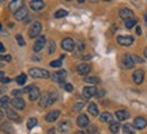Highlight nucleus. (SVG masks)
I'll return each instance as SVG.
<instances>
[{
    "label": "nucleus",
    "mask_w": 147,
    "mask_h": 134,
    "mask_svg": "<svg viewBox=\"0 0 147 134\" xmlns=\"http://www.w3.org/2000/svg\"><path fill=\"white\" fill-rule=\"evenodd\" d=\"M89 113L93 115V117H98L100 115V111H98V107L95 103H90L89 104Z\"/></svg>",
    "instance_id": "26"
},
{
    "label": "nucleus",
    "mask_w": 147,
    "mask_h": 134,
    "mask_svg": "<svg viewBox=\"0 0 147 134\" xmlns=\"http://www.w3.org/2000/svg\"><path fill=\"white\" fill-rule=\"evenodd\" d=\"M21 93H22V91H18V89H14V91H12V95L16 96V98H21Z\"/></svg>",
    "instance_id": "45"
},
{
    "label": "nucleus",
    "mask_w": 147,
    "mask_h": 134,
    "mask_svg": "<svg viewBox=\"0 0 147 134\" xmlns=\"http://www.w3.org/2000/svg\"><path fill=\"white\" fill-rule=\"evenodd\" d=\"M100 118H101V122H104V123H112V122H113V121H112V119H113V117H112V114L110 113H108V111H105V113H102L100 115Z\"/></svg>",
    "instance_id": "23"
},
{
    "label": "nucleus",
    "mask_w": 147,
    "mask_h": 134,
    "mask_svg": "<svg viewBox=\"0 0 147 134\" xmlns=\"http://www.w3.org/2000/svg\"><path fill=\"white\" fill-rule=\"evenodd\" d=\"M147 126V121L143 117H136L135 118V121H134V127L136 130H142V129H144Z\"/></svg>",
    "instance_id": "7"
},
{
    "label": "nucleus",
    "mask_w": 147,
    "mask_h": 134,
    "mask_svg": "<svg viewBox=\"0 0 147 134\" xmlns=\"http://www.w3.org/2000/svg\"><path fill=\"white\" fill-rule=\"evenodd\" d=\"M42 30V25L40 23V22H34L32 25V27H30V30H29V37L30 38H40V33H41Z\"/></svg>",
    "instance_id": "3"
},
{
    "label": "nucleus",
    "mask_w": 147,
    "mask_h": 134,
    "mask_svg": "<svg viewBox=\"0 0 147 134\" xmlns=\"http://www.w3.org/2000/svg\"><path fill=\"white\" fill-rule=\"evenodd\" d=\"M29 76L33 79H48L51 77V75L45 69H40V68H32L29 71Z\"/></svg>",
    "instance_id": "1"
},
{
    "label": "nucleus",
    "mask_w": 147,
    "mask_h": 134,
    "mask_svg": "<svg viewBox=\"0 0 147 134\" xmlns=\"http://www.w3.org/2000/svg\"><path fill=\"white\" fill-rule=\"evenodd\" d=\"M7 117H8L11 121H14V122H18V123L22 122V118L18 117V114H16L15 111H12V110H7Z\"/></svg>",
    "instance_id": "24"
},
{
    "label": "nucleus",
    "mask_w": 147,
    "mask_h": 134,
    "mask_svg": "<svg viewBox=\"0 0 147 134\" xmlns=\"http://www.w3.org/2000/svg\"><path fill=\"white\" fill-rule=\"evenodd\" d=\"M23 23H29V22H30V16H27V18H25V19H23Z\"/></svg>",
    "instance_id": "49"
},
{
    "label": "nucleus",
    "mask_w": 147,
    "mask_h": 134,
    "mask_svg": "<svg viewBox=\"0 0 147 134\" xmlns=\"http://www.w3.org/2000/svg\"><path fill=\"white\" fill-rule=\"evenodd\" d=\"M26 79H27L26 75H25V73H21V75L16 77V83H18V85H23V84L26 83Z\"/></svg>",
    "instance_id": "32"
},
{
    "label": "nucleus",
    "mask_w": 147,
    "mask_h": 134,
    "mask_svg": "<svg viewBox=\"0 0 147 134\" xmlns=\"http://www.w3.org/2000/svg\"><path fill=\"white\" fill-rule=\"evenodd\" d=\"M53 95H55V92H51V93L48 92L45 95H42L40 98V107H49V106H52L55 103V100H56V98H52Z\"/></svg>",
    "instance_id": "2"
},
{
    "label": "nucleus",
    "mask_w": 147,
    "mask_h": 134,
    "mask_svg": "<svg viewBox=\"0 0 147 134\" xmlns=\"http://www.w3.org/2000/svg\"><path fill=\"white\" fill-rule=\"evenodd\" d=\"M76 134H84V133H83V131H78V133H76Z\"/></svg>",
    "instance_id": "53"
},
{
    "label": "nucleus",
    "mask_w": 147,
    "mask_h": 134,
    "mask_svg": "<svg viewBox=\"0 0 147 134\" xmlns=\"http://www.w3.org/2000/svg\"><path fill=\"white\" fill-rule=\"evenodd\" d=\"M76 123H78L79 127H86V126H89V118H87V115H84V114H80L76 119Z\"/></svg>",
    "instance_id": "20"
},
{
    "label": "nucleus",
    "mask_w": 147,
    "mask_h": 134,
    "mask_svg": "<svg viewBox=\"0 0 147 134\" xmlns=\"http://www.w3.org/2000/svg\"><path fill=\"white\" fill-rule=\"evenodd\" d=\"M67 15H68V11L67 10H59L55 12V18H64Z\"/></svg>",
    "instance_id": "33"
},
{
    "label": "nucleus",
    "mask_w": 147,
    "mask_h": 134,
    "mask_svg": "<svg viewBox=\"0 0 147 134\" xmlns=\"http://www.w3.org/2000/svg\"><path fill=\"white\" fill-rule=\"evenodd\" d=\"M76 71H78V73L80 76H84V77H86V76L90 73V71H91V67H90L89 64H86V62H82V64L78 65Z\"/></svg>",
    "instance_id": "6"
},
{
    "label": "nucleus",
    "mask_w": 147,
    "mask_h": 134,
    "mask_svg": "<svg viewBox=\"0 0 147 134\" xmlns=\"http://www.w3.org/2000/svg\"><path fill=\"white\" fill-rule=\"evenodd\" d=\"M48 134H55V129H49V131H48Z\"/></svg>",
    "instance_id": "50"
},
{
    "label": "nucleus",
    "mask_w": 147,
    "mask_h": 134,
    "mask_svg": "<svg viewBox=\"0 0 147 134\" xmlns=\"http://www.w3.org/2000/svg\"><path fill=\"white\" fill-rule=\"evenodd\" d=\"M87 133H89V134H98V130H97V127H95V126H90L89 130H87Z\"/></svg>",
    "instance_id": "41"
},
{
    "label": "nucleus",
    "mask_w": 147,
    "mask_h": 134,
    "mask_svg": "<svg viewBox=\"0 0 147 134\" xmlns=\"http://www.w3.org/2000/svg\"><path fill=\"white\" fill-rule=\"evenodd\" d=\"M132 79H134L135 84H142L143 79H144V72H143L142 69H138V71H135V72H134Z\"/></svg>",
    "instance_id": "13"
},
{
    "label": "nucleus",
    "mask_w": 147,
    "mask_h": 134,
    "mask_svg": "<svg viewBox=\"0 0 147 134\" xmlns=\"http://www.w3.org/2000/svg\"><path fill=\"white\" fill-rule=\"evenodd\" d=\"M123 129H124V134H135V127H134V125L125 123Z\"/></svg>",
    "instance_id": "28"
},
{
    "label": "nucleus",
    "mask_w": 147,
    "mask_h": 134,
    "mask_svg": "<svg viewBox=\"0 0 147 134\" xmlns=\"http://www.w3.org/2000/svg\"><path fill=\"white\" fill-rule=\"evenodd\" d=\"M84 107V103L83 102H78V103H75L74 104V111H75V113H79V111H82V108Z\"/></svg>",
    "instance_id": "34"
},
{
    "label": "nucleus",
    "mask_w": 147,
    "mask_h": 134,
    "mask_svg": "<svg viewBox=\"0 0 147 134\" xmlns=\"http://www.w3.org/2000/svg\"><path fill=\"white\" fill-rule=\"evenodd\" d=\"M116 118L119 122L121 121H127V119L129 118V113L125 111V110H119V111H116Z\"/></svg>",
    "instance_id": "22"
},
{
    "label": "nucleus",
    "mask_w": 147,
    "mask_h": 134,
    "mask_svg": "<svg viewBox=\"0 0 147 134\" xmlns=\"http://www.w3.org/2000/svg\"><path fill=\"white\" fill-rule=\"evenodd\" d=\"M36 125H37V119L36 118H30V119H29V122H27V129L32 130Z\"/></svg>",
    "instance_id": "36"
},
{
    "label": "nucleus",
    "mask_w": 147,
    "mask_h": 134,
    "mask_svg": "<svg viewBox=\"0 0 147 134\" xmlns=\"http://www.w3.org/2000/svg\"><path fill=\"white\" fill-rule=\"evenodd\" d=\"M55 50H56V43H55V41H51L49 45H48V53H49V54H53Z\"/></svg>",
    "instance_id": "35"
},
{
    "label": "nucleus",
    "mask_w": 147,
    "mask_h": 134,
    "mask_svg": "<svg viewBox=\"0 0 147 134\" xmlns=\"http://www.w3.org/2000/svg\"><path fill=\"white\" fill-rule=\"evenodd\" d=\"M16 42L19 43V46H25V41H23V38H22L21 34H18V35H16Z\"/></svg>",
    "instance_id": "40"
},
{
    "label": "nucleus",
    "mask_w": 147,
    "mask_h": 134,
    "mask_svg": "<svg viewBox=\"0 0 147 134\" xmlns=\"http://www.w3.org/2000/svg\"><path fill=\"white\" fill-rule=\"evenodd\" d=\"M120 122L119 121H113L112 123L109 125V130H110V133H113V134H117L119 131H120Z\"/></svg>",
    "instance_id": "25"
},
{
    "label": "nucleus",
    "mask_w": 147,
    "mask_h": 134,
    "mask_svg": "<svg viewBox=\"0 0 147 134\" xmlns=\"http://www.w3.org/2000/svg\"><path fill=\"white\" fill-rule=\"evenodd\" d=\"M138 22L135 19H129V21H125V27L127 29H132L134 26H136Z\"/></svg>",
    "instance_id": "37"
},
{
    "label": "nucleus",
    "mask_w": 147,
    "mask_h": 134,
    "mask_svg": "<svg viewBox=\"0 0 147 134\" xmlns=\"http://www.w3.org/2000/svg\"><path fill=\"white\" fill-rule=\"evenodd\" d=\"M123 65L127 69H132L135 67V62L132 60V54H124V57H123Z\"/></svg>",
    "instance_id": "9"
},
{
    "label": "nucleus",
    "mask_w": 147,
    "mask_h": 134,
    "mask_svg": "<svg viewBox=\"0 0 147 134\" xmlns=\"http://www.w3.org/2000/svg\"><path fill=\"white\" fill-rule=\"evenodd\" d=\"M117 42L121 46H131L134 43V37L131 35H120L117 38Z\"/></svg>",
    "instance_id": "5"
},
{
    "label": "nucleus",
    "mask_w": 147,
    "mask_h": 134,
    "mask_svg": "<svg viewBox=\"0 0 147 134\" xmlns=\"http://www.w3.org/2000/svg\"><path fill=\"white\" fill-rule=\"evenodd\" d=\"M57 129L60 133H68L69 130L72 129V125H71V122L69 121H61L60 123H59Z\"/></svg>",
    "instance_id": "10"
},
{
    "label": "nucleus",
    "mask_w": 147,
    "mask_h": 134,
    "mask_svg": "<svg viewBox=\"0 0 147 134\" xmlns=\"http://www.w3.org/2000/svg\"><path fill=\"white\" fill-rule=\"evenodd\" d=\"M0 79H1V84H7V83L10 81V79L7 77V75H5L4 72L0 73Z\"/></svg>",
    "instance_id": "38"
},
{
    "label": "nucleus",
    "mask_w": 147,
    "mask_h": 134,
    "mask_svg": "<svg viewBox=\"0 0 147 134\" xmlns=\"http://www.w3.org/2000/svg\"><path fill=\"white\" fill-rule=\"evenodd\" d=\"M40 95H41V92H40V88L37 87V85H33L32 91L29 92V99H30L32 102H36L37 99L40 98Z\"/></svg>",
    "instance_id": "16"
},
{
    "label": "nucleus",
    "mask_w": 147,
    "mask_h": 134,
    "mask_svg": "<svg viewBox=\"0 0 147 134\" xmlns=\"http://www.w3.org/2000/svg\"><path fill=\"white\" fill-rule=\"evenodd\" d=\"M1 34H3V35L5 34V30H4V27H3V26H1Z\"/></svg>",
    "instance_id": "51"
},
{
    "label": "nucleus",
    "mask_w": 147,
    "mask_h": 134,
    "mask_svg": "<svg viewBox=\"0 0 147 134\" xmlns=\"http://www.w3.org/2000/svg\"><path fill=\"white\" fill-rule=\"evenodd\" d=\"M14 16H15L16 21H23L25 18H27L29 16V11H27L26 7H22L19 11H16L15 14H14Z\"/></svg>",
    "instance_id": "14"
},
{
    "label": "nucleus",
    "mask_w": 147,
    "mask_h": 134,
    "mask_svg": "<svg viewBox=\"0 0 147 134\" xmlns=\"http://www.w3.org/2000/svg\"><path fill=\"white\" fill-rule=\"evenodd\" d=\"M1 61H11V57L10 56H1Z\"/></svg>",
    "instance_id": "46"
},
{
    "label": "nucleus",
    "mask_w": 147,
    "mask_h": 134,
    "mask_svg": "<svg viewBox=\"0 0 147 134\" xmlns=\"http://www.w3.org/2000/svg\"><path fill=\"white\" fill-rule=\"evenodd\" d=\"M8 104H10V99H8V96L3 95V96L0 98V106H1V108H3V110H7V108H8Z\"/></svg>",
    "instance_id": "27"
},
{
    "label": "nucleus",
    "mask_w": 147,
    "mask_h": 134,
    "mask_svg": "<svg viewBox=\"0 0 147 134\" xmlns=\"http://www.w3.org/2000/svg\"><path fill=\"white\" fill-rule=\"evenodd\" d=\"M83 49H84V45H83V43H82V42H80V43H78V46L74 49V53H75L74 56H76V57L80 56V54H82V52H83Z\"/></svg>",
    "instance_id": "29"
},
{
    "label": "nucleus",
    "mask_w": 147,
    "mask_h": 134,
    "mask_svg": "<svg viewBox=\"0 0 147 134\" xmlns=\"http://www.w3.org/2000/svg\"><path fill=\"white\" fill-rule=\"evenodd\" d=\"M52 68H59L61 67V58L60 60H56V61H51V64H49Z\"/></svg>",
    "instance_id": "39"
},
{
    "label": "nucleus",
    "mask_w": 147,
    "mask_h": 134,
    "mask_svg": "<svg viewBox=\"0 0 147 134\" xmlns=\"http://www.w3.org/2000/svg\"><path fill=\"white\" fill-rule=\"evenodd\" d=\"M11 104L16 110H25V100L22 98H14L11 100Z\"/></svg>",
    "instance_id": "15"
},
{
    "label": "nucleus",
    "mask_w": 147,
    "mask_h": 134,
    "mask_svg": "<svg viewBox=\"0 0 147 134\" xmlns=\"http://www.w3.org/2000/svg\"><path fill=\"white\" fill-rule=\"evenodd\" d=\"M132 60H134V62H135V64H142L143 62V58H140V57H138V56H132Z\"/></svg>",
    "instance_id": "43"
},
{
    "label": "nucleus",
    "mask_w": 147,
    "mask_h": 134,
    "mask_svg": "<svg viewBox=\"0 0 147 134\" xmlns=\"http://www.w3.org/2000/svg\"><path fill=\"white\" fill-rule=\"evenodd\" d=\"M136 34L138 35H140V34H142V29H140V27H136Z\"/></svg>",
    "instance_id": "48"
},
{
    "label": "nucleus",
    "mask_w": 147,
    "mask_h": 134,
    "mask_svg": "<svg viewBox=\"0 0 147 134\" xmlns=\"http://www.w3.org/2000/svg\"><path fill=\"white\" fill-rule=\"evenodd\" d=\"M0 52H1V54L4 56V52H5V49H4V45H3V43H0Z\"/></svg>",
    "instance_id": "47"
},
{
    "label": "nucleus",
    "mask_w": 147,
    "mask_h": 134,
    "mask_svg": "<svg viewBox=\"0 0 147 134\" xmlns=\"http://www.w3.org/2000/svg\"><path fill=\"white\" fill-rule=\"evenodd\" d=\"M84 81L90 83V84H98V83H100V79L95 77V76H86V77H84Z\"/></svg>",
    "instance_id": "30"
},
{
    "label": "nucleus",
    "mask_w": 147,
    "mask_h": 134,
    "mask_svg": "<svg viewBox=\"0 0 147 134\" xmlns=\"http://www.w3.org/2000/svg\"><path fill=\"white\" fill-rule=\"evenodd\" d=\"M44 7H45V3L42 0H33V1H30V8L33 11H40Z\"/></svg>",
    "instance_id": "19"
},
{
    "label": "nucleus",
    "mask_w": 147,
    "mask_h": 134,
    "mask_svg": "<svg viewBox=\"0 0 147 134\" xmlns=\"http://www.w3.org/2000/svg\"><path fill=\"white\" fill-rule=\"evenodd\" d=\"M65 77H67V72L63 71V69H61V71H59V72H56L52 76L53 80H55V81H57V83H60V84H63L64 80H65Z\"/></svg>",
    "instance_id": "12"
},
{
    "label": "nucleus",
    "mask_w": 147,
    "mask_h": 134,
    "mask_svg": "<svg viewBox=\"0 0 147 134\" xmlns=\"http://www.w3.org/2000/svg\"><path fill=\"white\" fill-rule=\"evenodd\" d=\"M105 96V91L104 89H100V91H97V93H95V98H104Z\"/></svg>",
    "instance_id": "42"
},
{
    "label": "nucleus",
    "mask_w": 147,
    "mask_h": 134,
    "mask_svg": "<svg viewBox=\"0 0 147 134\" xmlns=\"http://www.w3.org/2000/svg\"><path fill=\"white\" fill-rule=\"evenodd\" d=\"M64 89H65L67 92H72V91H74L72 84H65V85H64Z\"/></svg>",
    "instance_id": "44"
},
{
    "label": "nucleus",
    "mask_w": 147,
    "mask_h": 134,
    "mask_svg": "<svg viewBox=\"0 0 147 134\" xmlns=\"http://www.w3.org/2000/svg\"><path fill=\"white\" fill-rule=\"evenodd\" d=\"M1 129H3V131L7 134H12V126H11L10 123H5V122H3V125H1Z\"/></svg>",
    "instance_id": "31"
},
{
    "label": "nucleus",
    "mask_w": 147,
    "mask_h": 134,
    "mask_svg": "<svg viewBox=\"0 0 147 134\" xmlns=\"http://www.w3.org/2000/svg\"><path fill=\"white\" fill-rule=\"evenodd\" d=\"M23 7V1L22 0H14V1H11L10 4H8V8H10L11 12H14L15 14L16 11H19Z\"/></svg>",
    "instance_id": "11"
},
{
    "label": "nucleus",
    "mask_w": 147,
    "mask_h": 134,
    "mask_svg": "<svg viewBox=\"0 0 147 134\" xmlns=\"http://www.w3.org/2000/svg\"><path fill=\"white\" fill-rule=\"evenodd\" d=\"M144 57H146V58H147V47H146V49H144Z\"/></svg>",
    "instance_id": "52"
},
{
    "label": "nucleus",
    "mask_w": 147,
    "mask_h": 134,
    "mask_svg": "<svg viewBox=\"0 0 147 134\" xmlns=\"http://www.w3.org/2000/svg\"><path fill=\"white\" fill-rule=\"evenodd\" d=\"M59 117H60V111H59V110H53V111H51L49 114H47L45 121H47V122H55V121L59 119Z\"/></svg>",
    "instance_id": "18"
},
{
    "label": "nucleus",
    "mask_w": 147,
    "mask_h": 134,
    "mask_svg": "<svg viewBox=\"0 0 147 134\" xmlns=\"http://www.w3.org/2000/svg\"><path fill=\"white\" fill-rule=\"evenodd\" d=\"M44 46H45V37L41 35L36 41V43H34L33 49H34V52H40V50H42V47H44Z\"/></svg>",
    "instance_id": "21"
},
{
    "label": "nucleus",
    "mask_w": 147,
    "mask_h": 134,
    "mask_svg": "<svg viewBox=\"0 0 147 134\" xmlns=\"http://www.w3.org/2000/svg\"><path fill=\"white\" fill-rule=\"evenodd\" d=\"M120 16L125 21H129V19H134V12H132L129 8H121L120 10Z\"/></svg>",
    "instance_id": "17"
},
{
    "label": "nucleus",
    "mask_w": 147,
    "mask_h": 134,
    "mask_svg": "<svg viewBox=\"0 0 147 134\" xmlns=\"http://www.w3.org/2000/svg\"><path fill=\"white\" fill-rule=\"evenodd\" d=\"M82 93H83V98L84 99H90L93 98V96H95V93H97V88L93 85V87H84L83 91H82Z\"/></svg>",
    "instance_id": "8"
},
{
    "label": "nucleus",
    "mask_w": 147,
    "mask_h": 134,
    "mask_svg": "<svg viewBox=\"0 0 147 134\" xmlns=\"http://www.w3.org/2000/svg\"><path fill=\"white\" fill-rule=\"evenodd\" d=\"M61 47H63L64 50H67V52H74L75 42H74L72 38H64L63 41H61Z\"/></svg>",
    "instance_id": "4"
}]
</instances>
